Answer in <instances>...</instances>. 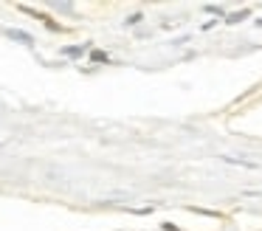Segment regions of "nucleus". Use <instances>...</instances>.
Here are the masks:
<instances>
[{
    "label": "nucleus",
    "mask_w": 262,
    "mask_h": 231,
    "mask_svg": "<svg viewBox=\"0 0 262 231\" xmlns=\"http://www.w3.org/2000/svg\"><path fill=\"white\" fill-rule=\"evenodd\" d=\"M248 17H251V9H243V11H234V14H226V23L228 26H237V23L248 20Z\"/></svg>",
    "instance_id": "7ed1b4c3"
},
{
    "label": "nucleus",
    "mask_w": 262,
    "mask_h": 231,
    "mask_svg": "<svg viewBox=\"0 0 262 231\" xmlns=\"http://www.w3.org/2000/svg\"><path fill=\"white\" fill-rule=\"evenodd\" d=\"M141 20H144V14H138V11H136V14H130V17L124 20V26H138Z\"/></svg>",
    "instance_id": "0eeeda50"
},
{
    "label": "nucleus",
    "mask_w": 262,
    "mask_h": 231,
    "mask_svg": "<svg viewBox=\"0 0 262 231\" xmlns=\"http://www.w3.org/2000/svg\"><path fill=\"white\" fill-rule=\"evenodd\" d=\"M254 26H256V28H262V17H259V20H254Z\"/></svg>",
    "instance_id": "9b49d317"
},
{
    "label": "nucleus",
    "mask_w": 262,
    "mask_h": 231,
    "mask_svg": "<svg viewBox=\"0 0 262 231\" xmlns=\"http://www.w3.org/2000/svg\"><path fill=\"white\" fill-rule=\"evenodd\" d=\"M6 37L9 39H17V43H23V45H34V37H31L29 31H20V28H6Z\"/></svg>",
    "instance_id": "f03ea898"
},
{
    "label": "nucleus",
    "mask_w": 262,
    "mask_h": 231,
    "mask_svg": "<svg viewBox=\"0 0 262 231\" xmlns=\"http://www.w3.org/2000/svg\"><path fill=\"white\" fill-rule=\"evenodd\" d=\"M189 212H194V214H203V217H220L217 212H211V208H200V206H189Z\"/></svg>",
    "instance_id": "423d86ee"
},
{
    "label": "nucleus",
    "mask_w": 262,
    "mask_h": 231,
    "mask_svg": "<svg viewBox=\"0 0 262 231\" xmlns=\"http://www.w3.org/2000/svg\"><path fill=\"white\" fill-rule=\"evenodd\" d=\"M164 231H178V225H172V223H164Z\"/></svg>",
    "instance_id": "9d476101"
},
{
    "label": "nucleus",
    "mask_w": 262,
    "mask_h": 231,
    "mask_svg": "<svg viewBox=\"0 0 262 231\" xmlns=\"http://www.w3.org/2000/svg\"><path fill=\"white\" fill-rule=\"evenodd\" d=\"M91 59H93V62H102V65H107L110 56L104 54V51H96V48H93V51H91Z\"/></svg>",
    "instance_id": "39448f33"
},
{
    "label": "nucleus",
    "mask_w": 262,
    "mask_h": 231,
    "mask_svg": "<svg viewBox=\"0 0 262 231\" xmlns=\"http://www.w3.org/2000/svg\"><path fill=\"white\" fill-rule=\"evenodd\" d=\"M51 9L65 11V14H68V11H74V3H51Z\"/></svg>",
    "instance_id": "6e6552de"
},
{
    "label": "nucleus",
    "mask_w": 262,
    "mask_h": 231,
    "mask_svg": "<svg viewBox=\"0 0 262 231\" xmlns=\"http://www.w3.org/2000/svg\"><path fill=\"white\" fill-rule=\"evenodd\" d=\"M91 51V43H82V45H65L62 48V56H68V59H79L82 54H88Z\"/></svg>",
    "instance_id": "f257e3e1"
},
{
    "label": "nucleus",
    "mask_w": 262,
    "mask_h": 231,
    "mask_svg": "<svg viewBox=\"0 0 262 231\" xmlns=\"http://www.w3.org/2000/svg\"><path fill=\"white\" fill-rule=\"evenodd\" d=\"M214 23H217V20H206L200 28H203V31H209V28H214Z\"/></svg>",
    "instance_id": "1a4fd4ad"
},
{
    "label": "nucleus",
    "mask_w": 262,
    "mask_h": 231,
    "mask_svg": "<svg viewBox=\"0 0 262 231\" xmlns=\"http://www.w3.org/2000/svg\"><path fill=\"white\" fill-rule=\"evenodd\" d=\"M206 11H209V14H214L217 20H226V9H223V6H214V3H209V6H203Z\"/></svg>",
    "instance_id": "20e7f679"
}]
</instances>
